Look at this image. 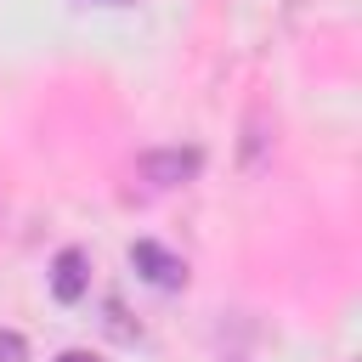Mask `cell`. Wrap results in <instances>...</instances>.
Segmentation results:
<instances>
[{
  "mask_svg": "<svg viewBox=\"0 0 362 362\" xmlns=\"http://www.w3.org/2000/svg\"><path fill=\"white\" fill-rule=\"evenodd\" d=\"M102 311H107V317H102V328H107V334H113V339H124V345H136V339H141V328H136V322H130V311H124V305H119V300H107V305H102Z\"/></svg>",
  "mask_w": 362,
  "mask_h": 362,
  "instance_id": "obj_5",
  "label": "cell"
},
{
  "mask_svg": "<svg viewBox=\"0 0 362 362\" xmlns=\"http://www.w3.org/2000/svg\"><path fill=\"white\" fill-rule=\"evenodd\" d=\"M272 130H277V124H272V113L255 102V107H249V119H243V147H238V164H243V170H260V164L272 158Z\"/></svg>",
  "mask_w": 362,
  "mask_h": 362,
  "instance_id": "obj_4",
  "label": "cell"
},
{
  "mask_svg": "<svg viewBox=\"0 0 362 362\" xmlns=\"http://www.w3.org/2000/svg\"><path fill=\"white\" fill-rule=\"evenodd\" d=\"M204 170V147H153L136 158V175L147 187H187Z\"/></svg>",
  "mask_w": 362,
  "mask_h": 362,
  "instance_id": "obj_1",
  "label": "cell"
},
{
  "mask_svg": "<svg viewBox=\"0 0 362 362\" xmlns=\"http://www.w3.org/2000/svg\"><path fill=\"white\" fill-rule=\"evenodd\" d=\"M130 266H136V277H141V283H153V288H164V294L187 288V260H181V255H170V249H164V243H153V238H136V243H130Z\"/></svg>",
  "mask_w": 362,
  "mask_h": 362,
  "instance_id": "obj_2",
  "label": "cell"
},
{
  "mask_svg": "<svg viewBox=\"0 0 362 362\" xmlns=\"http://www.w3.org/2000/svg\"><path fill=\"white\" fill-rule=\"evenodd\" d=\"M0 362H28V339L17 328H0Z\"/></svg>",
  "mask_w": 362,
  "mask_h": 362,
  "instance_id": "obj_6",
  "label": "cell"
},
{
  "mask_svg": "<svg viewBox=\"0 0 362 362\" xmlns=\"http://www.w3.org/2000/svg\"><path fill=\"white\" fill-rule=\"evenodd\" d=\"M51 294L62 305H79L90 294V255L85 249H57V260H51Z\"/></svg>",
  "mask_w": 362,
  "mask_h": 362,
  "instance_id": "obj_3",
  "label": "cell"
},
{
  "mask_svg": "<svg viewBox=\"0 0 362 362\" xmlns=\"http://www.w3.org/2000/svg\"><path fill=\"white\" fill-rule=\"evenodd\" d=\"M57 362H102V356H96V351H62Z\"/></svg>",
  "mask_w": 362,
  "mask_h": 362,
  "instance_id": "obj_7",
  "label": "cell"
},
{
  "mask_svg": "<svg viewBox=\"0 0 362 362\" xmlns=\"http://www.w3.org/2000/svg\"><path fill=\"white\" fill-rule=\"evenodd\" d=\"M85 6H130V0H85Z\"/></svg>",
  "mask_w": 362,
  "mask_h": 362,
  "instance_id": "obj_8",
  "label": "cell"
}]
</instances>
